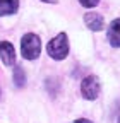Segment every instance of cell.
Listing matches in <instances>:
<instances>
[{"mask_svg":"<svg viewBox=\"0 0 120 123\" xmlns=\"http://www.w3.org/2000/svg\"><path fill=\"white\" fill-rule=\"evenodd\" d=\"M41 2H47V4H57V0H41Z\"/></svg>","mask_w":120,"mask_h":123,"instance_id":"cell-11","label":"cell"},{"mask_svg":"<svg viewBox=\"0 0 120 123\" xmlns=\"http://www.w3.org/2000/svg\"><path fill=\"white\" fill-rule=\"evenodd\" d=\"M19 0H0V15H10L17 10Z\"/></svg>","mask_w":120,"mask_h":123,"instance_id":"cell-7","label":"cell"},{"mask_svg":"<svg viewBox=\"0 0 120 123\" xmlns=\"http://www.w3.org/2000/svg\"><path fill=\"white\" fill-rule=\"evenodd\" d=\"M98 2H100V0H79V4L82 7H86V9H91V7L98 5Z\"/></svg>","mask_w":120,"mask_h":123,"instance_id":"cell-9","label":"cell"},{"mask_svg":"<svg viewBox=\"0 0 120 123\" xmlns=\"http://www.w3.org/2000/svg\"><path fill=\"white\" fill-rule=\"evenodd\" d=\"M74 123H93V121H89V120H86V118H79V120H76Z\"/></svg>","mask_w":120,"mask_h":123,"instance_id":"cell-10","label":"cell"},{"mask_svg":"<svg viewBox=\"0 0 120 123\" xmlns=\"http://www.w3.org/2000/svg\"><path fill=\"white\" fill-rule=\"evenodd\" d=\"M84 22L91 31H101L105 27V21L98 12H87L84 15Z\"/></svg>","mask_w":120,"mask_h":123,"instance_id":"cell-5","label":"cell"},{"mask_svg":"<svg viewBox=\"0 0 120 123\" xmlns=\"http://www.w3.org/2000/svg\"><path fill=\"white\" fill-rule=\"evenodd\" d=\"M118 123H120V118H118Z\"/></svg>","mask_w":120,"mask_h":123,"instance_id":"cell-12","label":"cell"},{"mask_svg":"<svg viewBox=\"0 0 120 123\" xmlns=\"http://www.w3.org/2000/svg\"><path fill=\"white\" fill-rule=\"evenodd\" d=\"M0 60L5 65L16 63V51H14V46L9 41H0Z\"/></svg>","mask_w":120,"mask_h":123,"instance_id":"cell-4","label":"cell"},{"mask_svg":"<svg viewBox=\"0 0 120 123\" xmlns=\"http://www.w3.org/2000/svg\"><path fill=\"white\" fill-rule=\"evenodd\" d=\"M81 92H82V96L89 101H94L100 94V80H98V77L96 75H87L86 79L82 80L81 84Z\"/></svg>","mask_w":120,"mask_h":123,"instance_id":"cell-3","label":"cell"},{"mask_svg":"<svg viewBox=\"0 0 120 123\" xmlns=\"http://www.w3.org/2000/svg\"><path fill=\"white\" fill-rule=\"evenodd\" d=\"M47 51L53 60H64L69 55V39L65 33H60L58 36H55L48 46H47Z\"/></svg>","mask_w":120,"mask_h":123,"instance_id":"cell-1","label":"cell"},{"mask_svg":"<svg viewBox=\"0 0 120 123\" xmlns=\"http://www.w3.org/2000/svg\"><path fill=\"white\" fill-rule=\"evenodd\" d=\"M108 41L113 48L120 46V19H115L108 27Z\"/></svg>","mask_w":120,"mask_h":123,"instance_id":"cell-6","label":"cell"},{"mask_svg":"<svg viewBox=\"0 0 120 123\" xmlns=\"http://www.w3.org/2000/svg\"><path fill=\"white\" fill-rule=\"evenodd\" d=\"M21 51H22V56L26 60H36L40 56V51H41L40 38L33 33L24 34V38L21 39Z\"/></svg>","mask_w":120,"mask_h":123,"instance_id":"cell-2","label":"cell"},{"mask_svg":"<svg viewBox=\"0 0 120 123\" xmlns=\"http://www.w3.org/2000/svg\"><path fill=\"white\" fill-rule=\"evenodd\" d=\"M14 84L17 87H24L26 84V74L22 70V67H16L14 68Z\"/></svg>","mask_w":120,"mask_h":123,"instance_id":"cell-8","label":"cell"}]
</instances>
